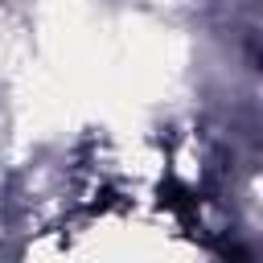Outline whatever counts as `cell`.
Wrapping results in <instances>:
<instances>
[{
  "label": "cell",
  "instance_id": "1",
  "mask_svg": "<svg viewBox=\"0 0 263 263\" xmlns=\"http://www.w3.org/2000/svg\"><path fill=\"white\" fill-rule=\"evenodd\" d=\"M234 263H247V259H242V255H234Z\"/></svg>",
  "mask_w": 263,
  "mask_h": 263
}]
</instances>
